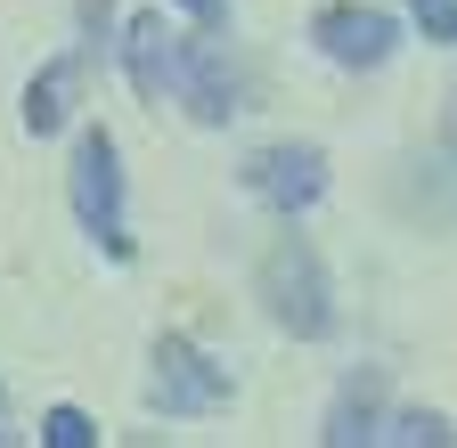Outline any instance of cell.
Returning <instances> with one entry per match:
<instances>
[{
    "label": "cell",
    "instance_id": "4",
    "mask_svg": "<svg viewBox=\"0 0 457 448\" xmlns=\"http://www.w3.org/2000/svg\"><path fill=\"white\" fill-rule=\"evenodd\" d=\"M171 106H188L196 131H228V123L253 106V66H245L228 41H212V33L196 25L188 49H180V74H171Z\"/></svg>",
    "mask_w": 457,
    "mask_h": 448
},
{
    "label": "cell",
    "instance_id": "12",
    "mask_svg": "<svg viewBox=\"0 0 457 448\" xmlns=\"http://www.w3.org/2000/svg\"><path fill=\"white\" fill-rule=\"evenodd\" d=\"M41 440H49V448H98V424H90L74 400H57V408L41 416Z\"/></svg>",
    "mask_w": 457,
    "mask_h": 448
},
{
    "label": "cell",
    "instance_id": "9",
    "mask_svg": "<svg viewBox=\"0 0 457 448\" xmlns=\"http://www.w3.org/2000/svg\"><path fill=\"white\" fill-rule=\"evenodd\" d=\"M82 82H90V58H82V49H57V58H41L33 82H25V106H17L25 131H33V139H57V131L74 123V106H82Z\"/></svg>",
    "mask_w": 457,
    "mask_h": 448
},
{
    "label": "cell",
    "instance_id": "15",
    "mask_svg": "<svg viewBox=\"0 0 457 448\" xmlns=\"http://www.w3.org/2000/svg\"><path fill=\"white\" fill-rule=\"evenodd\" d=\"M0 440H9V391H0Z\"/></svg>",
    "mask_w": 457,
    "mask_h": 448
},
{
    "label": "cell",
    "instance_id": "11",
    "mask_svg": "<svg viewBox=\"0 0 457 448\" xmlns=\"http://www.w3.org/2000/svg\"><path fill=\"white\" fill-rule=\"evenodd\" d=\"M400 17H409L433 49H457V0H400Z\"/></svg>",
    "mask_w": 457,
    "mask_h": 448
},
{
    "label": "cell",
    "instance_id": "2",
    "mask_svg": "<svg viewBox=\"0 0 457 448\" xmlns=\"http://www.w3.org/2000/svg\"><path fill=\"white\" fill-rule=\"evenodd\" d=\"M66 204L82 220V237L123 269L139 261V237H131V196H123V147H114L106 123H82L74 131V163H66Z\"/></svg>",
    "mask_w": 457,
    "mask_h": 448
},
{
    "label": "cell",
    "instance_id": "14",
    "mask_svg": "<svg viewBox=\"0 0 457 448\" xmlns=\"http://www.w3.org/2000/svg\"><path fill=\"white\" fill-rule=\"evenodd\" d=\"M180 17L204 25V33H220V25H228V0H180Z\"/></svg>",
    "mask_w": 457,
    "mask_h": 448
},
{
    "label": "cell",
    "instance_id": "6",
    "mask_svg": "<svg viewBox=\"0 0 457 448\" xmlns=\"http://www.w3.org/2000/svg\"><path fill=\"white\" fill-rule=\"evenodd\" d=\"M237 188H245L262 212H278V220H303V212H319V204H327L335 163H327V147H319V139H270V147H253V155H245Z\"/></svg>",
    "mask_w": 457,
    "mask_h": 448
},
{
    "label": "cell",
    "instance_id": "7",
    "mask_svg": "<svg viewBox=\"0 0 457 448\" xmlns=\"http://www.w3.org/2000/svg\"><path fill=\"white\" fill-rule=\"evenodd\" d=\"M196 25L163 17V9H131L114 25V58H123V82L147 98V106H171V74H180V49H188Z\"/></svg>",
    "mask_w": 457,
    "mask_h": 448
},
{
    "label": "cell",
    "instance_id": "5",
    "mask_svg": "<svg viewBox=\"0 0 457 448\" xmlns=\"http://www.w3.org/2000/svg\"><path fill=\"white\" fill-rule=\"evenodd\" d=\"M409 41V17L384 9V0H327L311 9V49L335 66V74H384Z\"/></svg>",
    "mask_w": 457,
    "mask_h": 448
},
{
    "label": "cell",
    "instance_id": "1",
    "mask_svg": "<svg viewBox=\"0 0 457 448\" xmlns=\"http://www.w3.org/2000/svg\"><path fill=\"white\" fill-rule=\"evenodd\" d=\"M253 302H262V318L286 334V343H335L343 294H335L327 253L303 237V220H286V237L262 245V261H253Z\"/></svg>",
    "mask_w": 457,
    "mask_h": 448
},
{
    "label": "cell",
    "instance_id": "16",
    "mask_svg": "<svg viewBox=\"0 0 457 448\" xmlns=\"http://www.w3.org/2000/svg\"><path fill=\"white\" fill-rule=\"evenodd\" d=\"M449 155H457V106H449Z\"/></svg>",
    "mask_w": 457,
    "mask_h": 448
},
{
    "label": "cell",
    "instance_id": "8",
    "mask_svg": "<svg viewBox=\"0 0 457 448\" xmlns=\"http://www.w3.org/2000/svg\"><path fill=\"white\" fill-rule=\"evenodd\" d=\"M384 416H392V375L376 359H360L327 391V416H319V440L327 448H376L384 440Z\"/></svg>",
    "mask_w": 457,
    "mask_h": 448
},
{
    "label": "cell",
    "instance_id": "10",
    "mask_svg": "<svg viewBox=\"0 0 457 448\" xmlns=\"http://www.w3.org/2000/svg\"><path fill=\"white\" fill-rule=\"evenodd\" d=\"M384 440H392V448H457V416L409 400V408H392V416H384Z\"/></svg>",
    "mask_w": 457,
    "mask_h": 448
},
{
    "label": "cell",
    "instance_id": "3",
    "mask_svg": "<svg viewBox=\"0 0 457 448\" xmlns=\"http://www.w3.org/2000/svg\"><path fill=\"white\" fill-rule=\"evenodd\" d=\"M228 400H237L228 359H212L196 334H155V351H147V416L188 424V416H220Z\"/></svg>",
    "mask_w": 457,
    "mask_h": 448
},
{
    "label": "cell",
    "instance_id": "13",
    "mask_svg": "<svg viewBox=\"0 0 457 448\" xmlns=\"http://www.w3.org/2000/svg\"><path fill=\"white\" fill-rule=\"evenodd\" d=\"M82 9V58H106L114 49V0H74Z\"/></svg>",
    "mask_w": 457,
    "mask_h": 448
}]
</instances>
